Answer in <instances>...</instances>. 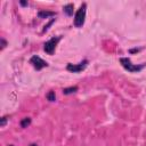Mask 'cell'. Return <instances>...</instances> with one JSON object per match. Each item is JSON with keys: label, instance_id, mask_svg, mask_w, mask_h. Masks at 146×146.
I'll use <instances>...</instances> for the list:
<instances>
[{"label": "cell", "instance_id": "1", "mask_svg": "<svg viewBox=\"0 0 146 146\" xmlns=\"http://www.w3.org/2000/svg\"><path fill=\"white\" fill-rule=\"evenodd\" d=\"M120 63L121 65L130 73H137V72H140L145 66H146V63H143V64H139V65H136V64H132L130 58L128 57H121L120 58Z\"/></svg>", "mask_w": 146, "mask_h": 146}, {"label": "cell", "instance_id": "2", "mask_svg": "<svg viewBox=\"0 0 146 146\" xmlns=\"http://www.w3.org/2000/svg\"><path fill=\"white\" fill-rule=\"evenodd\" d=\"M86 13H87V3L83 2L74 15L73 24L75 27H82L83 26L84 21H86Z\"/></svg>", "mask_w": 146, "mask_h": 146}, {"label": "cell", "instance_id": "3", "mask_svg": "<svg viewBox=\"0 0 146 146\" xmlns=\"http://www.w3.org/2000/svg\"><path fill=\"white\" fill-rule=\"evenodd\" d=\"M60 39H62V36H60V35L52 36L51 39H49L48 41H46V42H44V44H43V50H44L48 55H52V54L55 52V49H56V47H57L58 42L60 41Z\"/></svg>", "mask_w": 146, "mask_h": 146}, {"label": "cell", "instance_id": "4", "mask_svg": "<svg viewBox=\"0 0 146 146\" xmlns=\"http://www.w3.org/2000/svg\"><path fill=\"white\" fill-rule=\"evenodd\" d=\"M88 63H89L88 59H83L82 62H80V63H78V64L68 63V64L66 65V70H67L68 72H71V73H80L81 71H83V70L87 67Z\"/></svg>", "mask_w": 146, "mask_h": 146}, {"label": "cell", "instance_id": "5", "mask_svg": "<svg viewBox=\"0 0 146 146\" xmlns=\"http://www.w3.org/2000/svg\"><path fill=\"white\" fill-rule=\"evenodd\" d=\"M30 64H32V66H33L36 71H40V70H42L43 67H47V66L49 65L46 60H43L41 57H39V56H36V55H34V56H32V57L30 58Z\"/></svg>", "mask_w": 146, "mask_h": 146}, {"label": "cell", "instance_id": "6", "mask_svg": "<svg viewBox=\"0 0 146 146\" xmlns=\"http://www.w3.org/2000/svg\"><path fill=\"white\" fill-rule=\"evenodd\" d=\"M63 10H64V13H65L67 16H72V15H73V10H74L73 3H67V5H65L64 8H63Z\"/></svg>", "mask_w": 146, "mask_h": 146}, {"label": "cell", "instance_id": "7", "mask_svg": "<svg viewBox=\"0 0 146 146\" xmlns=\"http://www.w3.org/2000/svg\"><path fill=\"white\" fill-rule=\"evenodd\" d=\"M56 15V13L55 11H46V10H40L39 13H38V16L40 17V18H47V17H49V16H55Z\"/></svg>", "mask_w": 146, "mask_h": 146}, {"label": "cell", "instance_id": "8", "mask_svg": "<svg viewBox=\"0 0 146 146\" xmlns=\"http://www.w3.org/2000/svg\"><path fill=\"white\" fill-rule=\"evenodd\" d=\"M78 87L76 86H74V87H68V88H64L63 89V94L64 95H70V94H73V92H75V91H78Z\"/></svg>", "mask_w": 146, "mask_h": 146}, {"label": "cell", "instance_id": "9", "mask_svg": "<svg viewBox=\"0 0 146 146\" xmlns=\"http://www.w3.org/2000/svg\"><path fill=\"white\" fill-rule=\"evenodd\" d=\"M19 124H21L22 128H27L31 124V117H24V119H22Z\"/></svg>", "mask_w": 146, "mask_h": 146}, {"label": "cell", "instance_id": "10", "mask_svg": "<svg viewBox=\"0 0 146 146\" xmlns=\"http://www.w3.org/2000/svg\"><path fill=\"white\" fill-rule=\"evenodd\" d=\"M46 98H47L49 102H55V100H56V94H55V91L50 90V91L46 95Z\"/></svg>", "mask_w": 146, "mask_h": 146}, {"label": "cell", "instance_id": "11", "mask_svg": "<svg viewBox=\"0 0 146 146\" xmlns=\"http://www.w3.org/2000/svg\"><path fill=\"white\" fill-rule=\"evenodd\" d=\"M7 120H8V115H5V116H2V117L0 119V125H1V127H5V125H6V122H7Z\"/></svg>", "mask_w": 146, "mask_h": 146}, {"label": "cell", "instance_id": "12", "mask_svg": "<svg viewBox=\"0 0 146 146\" xmlns=\"http://www.w3.org/2000/svg\"><path fill=\"white\" fill-rule=\"evenodd\" d=\"M54 22H55V18H52V19H51V21H50V22L48 23V25H46V26H44V29H43V31H42V32H46V31H47V30L49 29V26H50V25H51V24H52Z\"/></svg>", "mask_w": 146, "mask_h": 146}, {"label": "cell", "instance_id": "13", "mask_svg": "<svg viewBox=\"0 0 146 146\" xmlns=\"http://www.w3.org/2000/svg\"><path fill=\"white\" fill-rule=\"evenodd\" d=\"M7 46V41L5 39H1V49H3Z\"/></svg>", "mask_w": 146, "mask_h": 146}, {"label": "cell", "instance_id": "14", "mask_svg": "<svg viewBox=\"0 0 146 146\" xmlns=\"http://www.w3.org/2000/svg\"><path fill=\"white\" fill-rule=\"evenodd\" d=\"M19 3H21L22 6H27V5H29V2H26V1H19Z\"/></svg>", "mask_w": 146, "mask_h": 146}, {"label": "cell", "instance_id": "15", "mask_svg": "<svg viewBox=\"0 0 146 146\" xmlns=\"http://www.w3.org/2000/svg\"><path fill=\"white\" fill-rule=\"evenodd\" d=\"M30 146H39V145L35 144V143H32V144H30Z\"/></svg>", "mask_w": 146, "mask_h": 146}, {"label": "cell", "instance_id": "16", "mask_svg": "<svg viewBox=\"0 0 146 146\" xmlns=\"http://www.w3.org/2000/svg\"><path fill=\"white\" fill-rule=\"evenodd\" d=\"M8 146H14V145H8Z\"/></svg>", "mask_w": 146, "mask_h": 146}]
</instances>
